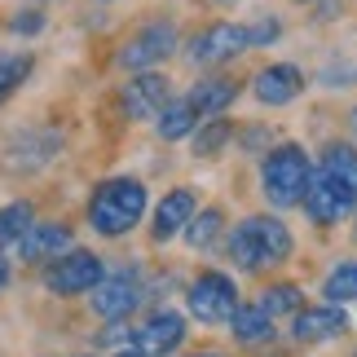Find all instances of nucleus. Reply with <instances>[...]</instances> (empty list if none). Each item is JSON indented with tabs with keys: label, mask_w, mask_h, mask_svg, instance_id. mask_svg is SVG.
Masks as SVG:
<instances>
[{
	"label": "nucleus",
	"mask_w": 357,
	"mask_h": 357,
	"mask_svg": "<svg viewBox=\"0 0 357 357\" xmlns=\"http://www.w3.org/2000/svg\"><path fill=\"white\" fill-rule=\"evenodd\" d=\"M269 142H273L269 128H243V150H247V155H260Z\"/></svg>",
	"instance_id": "c85d7f7f"
},
{
	"label": "nucleus",
	"mask_w": 357,
	"mask_h": 357,
	"mask_svg": "<svg viewBox=\"0 0 357 357\" xmlns=\"http://www.w3.org/2000/svg\"><path fill=\"white\" fill-rule=\"evenodd\" d=\"M36 71V58L26 49H18V53H0V106H5L13 93H18L22 84H26V75Z\"/></svg>",
	"instance_id": "aec40b11"
},
{
	"label": "nucleus",
	"mask_w": 357,
	"mask_h": 357,
	"mask_svg": "<svg viewBox=\"0 0 357 357\" xmlns=\"http://www.w3.org/2000/svg\"><path fill=\"white\" fill-rule=\"evenodd\" d=\"M229 142H234V123H229L225 115H216V119H208V123L195 128V155H203V159L221 155Z\"/></svg>",
	"instance_id": "4be33fe9"
},
{
	"label": "nucleus",
	"mask_w": 357,
	"mask_h": 357,
	"mask_svg": "<svg viewBox=\"0 0 357 357\" xmlns=\"http://www.w3.org/2000/svg\"><path fill=\"white\" fill-rule=\"evenodd\" d=\"M132 331H137V326L111 322V326H106V331L98 335V344H102V349H132Z\"/></svg>",
	"instance_id": "cd10ccee"
},
{
	"label": "nucleus",
	"mask_w": 357,
	"mask_h": 357,
	"mask_svg": "<svg viewBox=\"0 0 357 357\" xmlns=\"http://www.w3.org/2000/svg\"><path fill=\"white\" fill-rule=\"evenodd\" d=\"M115 357H142V353H137V349H119Z\"/></svg>",
	"instance_id": "2f4dec72"
},
{
	"label": "nucleus",
	"mask_w": 357,
	"mask_h": 357,
	"mask_svg": "<svg viewBox=\"0 0 357 357\" xmlns=\"http://www.w3.org/2000/svg\"><path fill=\"white\" fill-rule=\"evenodd\" d=\"M243 49H247V36H243L238 22H212V26H203V31L190 40L185 58L195 66H221V62H229Z\"/></svg>",
	"instance_id": "6e6552de"
},
{
	"label": "nucleus",
	"mask_w": 357,
	"mask_h": 357,
	"mask_svg": "<svg viewBox=\"0 0 357 357\" xmlns=\"http://www.w3.org/2000/svg\"><path fill=\"white\" fill-rule=\"evenodd\" d=\"M353 128H357V106H353Z\"/></svg>",
	"instance_id": "72a5a7b5"
},
{
	"label": "nucleus",
	"mask_w": 357,
	"mask_h": 357,
	"mask_svg": "<svg viewBox=\"0 0 357 357\" xmlns=\"http://www.w3.org/2000/svg\"><path fill=\"white\" fill-rule=\"evenodd\" d=\"M93 313H102L106 322H123L128 313L142 305V278L132 269H119V273H102V282L93 287Z\"/></svg>",
	"instance_id": "0eeeda50"
},
{
	"label": "nucleus",
	"mask_w": 357,
	"mask_h": 357,
	"mask_svg": "<svg viewBox=\"0 0 357 357\" xmlns=\"http://www.w3.org/2000/svg\"><path fill=\"white\" fill-rule=\"evenodd\" d=\"M296 340L300 344H322V340H340L349 331V318L340 305H318V309H296Z\"/></svg>",
	"instance_id": "4468645a"
},
{
	"label": "nucleus",
	"mask_w": 357,
	"mask_h": 357,
	"mask_svg": "<svg viewBox=\"0 0 357 357\" xmlns=\"http://www.w3.org/2000/svg\"><path fill=\"white\" fill-rule=\"evenodd\" d=\"M195 216V195L190 190H172V195H163V203L155 208V221H150V234L155 243H168L185 229V221Z\"/></svg>",
	"instance_id": "dca6fc26"
},
{
	"label": "nucleus",
	"mask_w": 357,
	"mask_h": 357,
	"mask_svg": "<svg viewBox=\"0 0 357 357\" xmlns=\"http://www.w3.org/2000/svg\"><path fill=\"white\" fill-rule=\"evenodd\" d=\"M229 331L238 344H265V340H273V318L260 305H238L229 313Z\"/></svg>",
	"instance_id": "a211bd4d"
},
{
	"label": "nucleus",
	"mask_w": 357,
	"mask_h": 357,
	"mask_svg": "<svg viewBox=\"0 0 357 357\" xmlns=\"http://www.w3.org/2000/svg\"><path fill=\"white\" fill-rule=\"evenodd\" d=\"M172 49H176V22H168V18L146 22L142 31L119 49V66H128V71H150V66H159Z\"/></svg>",
	"instance_id": "423d86ee"
},
{
	"label": "nucleus",
	"mask_w": 357,
	"mask_h": 357,
	"mask_svg": "<svg viewBox=\"0 0 357 357\" xmlns=\"http://www.w3.org/2000/svg\"><path fill=\"white\" fill-rule=\"evenodd\" d=\"M102 256L89 252V247H71V252H62L58 260H49L45 265V287L53 296H84L93 287L102 282Z\"/></svg>",
	"instance_id": "20e7f679"
},
{
	"label": "nucleus",
	"mask_w": 357,
	"mask_h": 357,
	"mask_svg": "<svg viewBox=\"0 0 357 357\" xmlns=\"http://www.w3.org/2000/svg\"><path fill=\"white\" fill-rule=\"evenodd\" d=\"M190 357H225V353H216V349H203V353H190Z\"/></svg>",
	"instance_id": "7c9ffc66"
},
{
	"label": "nucleus",
	"mask_w": 357,
	"mask_h": 357,
	"mask_svg": "<svg viewBox=\"0 0 357 357\" xmlns=\"http://www.w3.org/2000/svg\"><path fill=\"white\" fill-rule=\"evenodd\" d=\"M318 172L331 181V190L340 199L349 203V208L357 212V150L349 142H331L322 150V163H318Z\"/></svg>",
	"instance_id": "f8f14e48"
},
{
	"label": "nucleus",
	"mask_w": 357,
	"mask_h": 357,
	"mask_svg": "<svg viewBox=\"0 0 357 357\" xmlns=\"http://www.w3.org/2000/svg\"><path fill=\"white\" fill-rule=\"evenodd\" d=\"M309 172L313 163L305 155V146H273L265 163H260V195H265L273 208H296L305 199V185H309Z\"/></svg>",
	"instance_id": "7ed1b4c3"
},
{
	"label": "nucleus",
	"mask_w": 357,
	"mask_h": 357,
	"mask_svg": "<svg viewBox=\"0 0 357 357\" xmlns=\"http://www.w3.org/2000/svg\"><path fill=\"white\" fill-rule=\"evenodd\" d=\"M71 243H75V234L66 221H31V229L13 247H18V256L26 265H45V260H58L62 252H71Z\"/></svg>",
	"instance_id": "9d476101"
},
{
	"label": "nucleus",
	"mask_w": 357,
	"mask_h": 357,
	"mask_svg": "<svg viewBox=\"0 0 357 357\" xmlns=\"http://www.w3.org/2000/svg\"><path fill=\"white\" fill-rule=\"evenodd\" d=\"M234 98H238V84H234V79H199L195 93H190L185 102L195 106L199 119H216V115H225L229 106H234Z\"/></svg>",
	"instance_id": "f3484780"
},
{
	"label": "nucleus",
	"mask_w": 357,
	"mask_h": 357,
	"mask_svg": "<svg viewBox=\"0 0 357 357\" xmlns=\"http://www.w3.org/2000/svg\"><path fill=\"white\" fill-rule=\"evenodd\" d=\"M9 278H13V265H9V256L0 252V291H5V287H9Z\"/></svg>",
	"instance_id": "c756f323"
},
{
	"label": "nucleus",
	"mask_w": 357,
	"mask_h": 357,
	"mask_svg": "<svg viewBox=\"0 0 357 357\" xmlns=\"http://www.w3.org/2000/svg\"><path fill=\"white\" fill-rule=\"evenodd\" d=\"M31 221H36V208L26 199H13V203H5L0 208V252L5 247H13L26 229H31Z\"/></svg>",
	"instance_id": "412c9836"
},
{
	"label": "nucleus",
	"mask_w": 357,
	"mask_h": 357,
	"mask_svg": "<svg viewBox=\"0 0 357 357\" xmlns=\"http://www.w3.org/2000/svg\"><path fill=\"white\" fill-rule=\"evenodd\" d=\"M221 225H225V216H221V208H203V212H195L185 221V243L190 247H212L216 243V234H221Z\"/></svg>",
	"instance_id": "b1692460"
},
{
	"label": "nucleus",
	"mask_w": 357,
	"mask_h": 357,
	"mask_svg": "<svg viewBox=\"0 0 357 357\" xmlns=\"http://www.w3.org/2000/svg\"><path fill=\"white\" fill-rule=\"evenodd\" d=\"M146 216V185L137 176H111L89 199V225L102 238H123Z\"/></svg>",
	"instance_id": "f257e3e1"
},
{
	"label": "nucleus",
	"mask_w": 357,
	"mask_h": 357,
	"mask_svg": "<svg viewBox=\"0 0 357 357\" xmlns=\"http://www.w3.org/2000/svg\"><path fill=\"white\" fill-rule=\"evenodd\" d=\"M322 296H326V305H349V300H357V260H344V265H335L326 273Z\"/></svg>",
	"instance_id": "5701e85b"
},
{
	"label": "nucleus",
	"mask_w": 357,
	"mask_h": 357,
	"mask_svg": "<svg viewBox=\"0 0 357 357\" xmlns=\"http://www.w3.org/2000/svg\"><path fill=\"white\" fill-rule=\"evenodd\" d=\"M181 340H185V318H181V313H172V309H163L146 326H137V331H132V349L142 353V357H168Z\"/></svg>",
	"instance_id": "9b49d317"
},
{
	"label": "nucleus",
	"mask_w": 357,
	"mask_h": 357,
	"mask_svg": "<svg viewBox=\"0 0 357 357\" xmlns=\"http://www.w3.org/2000/svg\"><path fill=\"white\" fill-rule=\"evenodd\" d=\"M305 305V291H300L296 282H273L265 296H260V309L269 313V318H282V313H296Z\"/></svg>",
	"instance_id": "393cba45"
},
{
	"label": "nucleus",
	"mask_w": 357,
	"mask_h": 357,
	"mask_svg": "<svg viewBox=\"0 0 357 357\" xmlns=\"http://www.w3.org/2000/svg\"><path fill=\"white\" fill-rule=\"evenodd\" d=\"M168 102H172V84H168V75H159V71L132 75L119 93V106H123L128 119H155Z\"/></svg>",
	"instance_id": "1a4fd4ad"
},
{
	"label": "nucleus",
	"mask_w": 357,
	"mask_h": 357,
	"mask_svg": "<svg viewBox=\"0 0 357 357\" xmlns=\"http://www.w3.org/2000/svg\"><path fill=\"white\" fill-rule=\"evenodd\" d=\"M300 89H305V71L291 62H273L265 66V71H256L252 79V93L265 106H287V102H296L300 98Z\"/></svg>",
	"instance_id": "ddd939ff"
},
{
	"label": "nucleus",
	"mask_w": 357,
	"mask_h": 357,
	"mask_svg": "<svg viewBox=\"0 0 357 357\" xmlns=\"http://www.w3.org/2000/svg\"><path fill=\"white\" fill-rule=\"evenodd\" d=\"M243 36H247V49H265L282 36V22L278 18H256L252 26H243Z\"/></svg>",
	"instance_id": "a878e982"
},
{
	"label": "nucleus",
	"mask_w": 357,
	"mask_h": 357,
	"mask_svg": "<svg viewBox=\"0 0 357 357\" xmlns=\"http://www.w3.org/2000/svg\"><path fill=\"white\" fill-rule=\"evenodd\" d=\"M300 203H305V212H309L318 225H335V221H344V216H353V208L335 195L331 181H326L318 168L309 172V185H305V199H300Z\"/></svg>",
	"instance_id": "2eb2a0df"
},
{
	"label": "nucleus",
	"mask_w": 357,
	"mask_h": 357,
	"mask_svg": "<svg viewBox=\"0 0 357 357\" xmlns=\"http://www.w3.org/2000/svg\"><path fill=\"white\" fill-rule=\"evenodd\" d=\"M216 5H238V0H216Z\"/></svg>",
	"instance_id": "473e14b6"
},
{
	"label": "nucleus",
	"mask_w": 357,
	"mask_h": 357,
	"mask_svg": "<svg viewBox=\"0 0 357 357\" xmlns=\"http://www.w3.org/2000/svg\"><path fill=\"white\" fill-rule=\"evenodd\" d=\"M155 128H159L163 142H181V137H190V132L199 128V115H195V106H190L185 98H176V102H168V106L159 111Z\"/></svg>",
	"instance_id": "6ab92c4d"
},
{
	"label": "nucleus",
	"mask_w": 357,
	"mask_h": 357,
	"mask_svg": "<svg viewBox=\"0 0 357 357\" xmlns=\"http://www.w3.org/2000/svg\"><path fill=\"white\" fill-rule=\"evenodd\" d=\"M185 305H190V313H195L199 322H229V313L238 309V287H234L229 273L208 269V273H199V278L190 282Z\"/></svg>",
	"instance_id": "39448f33"
},
{
	"label": "nucleus",
	"mask_w": 357,
	"mask_h": 357,
	"mask_svg": "<svg viewBox=\"0 0 357 357\" xmlns=\"http://www.w3.org/2000/svg\"><path fill=\"white\" fill-rule=\"evenodd\" d=\"M9 31L13 36H40V31H45V13H40V9L13 13V18H9Z\"/></svg>",
	"instance_id": "bb28decb"
},
{
	"label": "nucleus",
	"mask_w": 357,
	"mask_h": 357,
	"mask_svg": "<svg viewBox=\"0 0 357 357\" xmlns=\"http://www.w3.org/2000/svg\"><path fill=\"white\" fill-rule=\"evenodd\" d=\"M291 229H287L278 216H247V221L234 225V234H229L225 252L234 260L238 269L256 273L265 265H282L287 256H291Z\"/></svg>",
	"instance_id": "f03ea898"
}]
</instances>
